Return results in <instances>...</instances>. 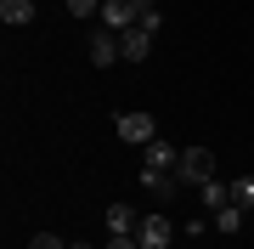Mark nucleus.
I'll list each match as a JSON object with an SVG mask.
<instances>
[{
    "label": "nucleus",
    "instance_id": "nucleus-1",
    "mask_svg": "<svg viewBox=\"0 0 254 249\" xmlns=\"http://www.w3.org/2000/svg\"><path fill=\"white\" fill-rule=\"evenodd\" d=\"M175 181H181V187H203V181H215V153H209V148H181Z\"/></svg>",
    "mask_w": 254,
    "mask_h": 249
},
{
    "label": "nucleus",
    "instance_id": "nucleus-2",
    "mask_svg": "<svg viewBox=\"0 0 254 249\" xmlns=\"http://www.w3.org/2000/svg\"><path fill=\"white\" fill-rule=\"evenodd\" d=\"M113 130H119V142H130V148H147V142L158 136V119H153V113H141V108H130V113H119V119H113Z\"/></svg>",
    "mask_w": 254,
    "mask_h": 249
},
{
    "label": "nucleus",
    "instance_id": "nucleus-3",
    "mask_svg": "<svg viewBox=\"0 0 254 249\" xmlns=\"http://www.w3.org/2000/svg\"><path fill=\"white\" fill-rule=\"evenodd\" d=\"M136 244H141V249H170V244H175V221H170V215H141Z\"/></svg>",
    "mask_w": 254,
    "mask_h": 249
},
{
    "label": "nucleus",
    "instance_id": "nucleus-4",
    "mask_svg": "<svg viewBox=\"0 0 254 249\" xmlns=\"http://www.w3.org/2000/svg\"><path fill=\"white\" fill-rule=\"evenodd\" d=\"M108 238H136V227H141V215L130 210V204H108Z\"/></svg>",
    "mask_w": 254,
    "mask_h": 249
},
{
    "label": "nucleus",
    "instance_id": "nucleus-5",
    "mask_svg": "<svg viewBox=\"0 0 254 249\" xmlns=\"http://www.w3.org/2000/svg\"><path fill=\"white\" fill-rule=\"evenodd\" d=\"M102 28H108V34L136 28V6H130V0H108V6H102Z\"/></svg>",
    "mask_w": 254,
    "mask_h": 249
},
{
    "label": "nucleus",
    "instance_id": "nucleus-6",
    "mask_svg": "<svg viewBox=\"0 0 254 249\" xmlns=\"http://www.w3.org/2000/svg\"><path fill=\"white\" fill-rule=\"evenodd\" d=\"M119 46H125V63H147V51H153V34L136 23V28H125V34H119Z\"/></svg>",
    "mask_w": 254,
    "mask_h": 249
},
{
    "label": "nucleus",
    "instance_id": "nucleus-7",
    "mask_svg": "<svg viewBox=\"0 0 254 249\" xmlns=\"http://www.w3.org/2000/svg\"><path fill=\"white\" fill-rule=\"evenodd\" d=\"M175 165H181V148L175 142H164V136L147 142V170H175Z\"/></svg>",
    "mask_w": 254,
    "mask_h": 249
},
{
    "label": "nucleus",
    "instance_id": "nucleus-8",
    "mask_svg": "<svg viewBox=\"0 0 254 249\" xmlns=\"http://www.w3.org/2000/svg\"><path fill=\"white\" fill-rule=\"evenodd\" d=\"M198 204H203L209 215L226 210V204H232V181H220V175H215V181H203V187H198Z\"/></svg>",
    "mask_w": 254,
    "mask_h": 249
},
{
    "label": "nucleus",
    "instance_id": "nucleus-9",
    "mask_svg": "<svg viewBox=\"0 0 254 249\" xmlns=\"http://www.w3.org/2000/svg\"><path fill=\"white\" fill-rule=\"evenodd\" d=\"M119 57H125V46H119V34H96V40H91V63H96V68H113Z\"/></svg>",
    "mask_w": 254,
    "mask_h": 249
},
{
    "label": "nucleus",
    "instance_id": "nucleus-10",
    "mask_svg": "<svg viewBox=\"0 0 254 249\" xmlns=\"http://www.w3.org/2000/svg\"><path fill=\"white\" fill-rule=\"evenodd\" d=\"M0 23L6 28H28L34 23V0H0Z\"/></svg>",
    "mask_w": 254,
    "mask_h": 249
},
{
    "label": "nucleus",
    "instance_id": "nucleus-11",
    "mask_svg": "<svg viewBox=\"0 0 254 249\" xmlns=\"http://www.w3.org/2000/svg\"><path fill=\"white\" fill-rule=\"evenodd\" d=\"M141 187H147L153 198H170L181 181H175V170H147V165H141Z\"/></svg>",
    "mask_w": 254,
    "mask_h": 249
},
{
    "label": "nucleus",
    "instance_id": "nucleus-12",
    "mask_svg": "<svg viewBox=\"0 0 254 249\" xmlns=\"http://www.w3.org/2000/svg\"><path fill=\"white\" fill-rule=\"evenodd\" d=\"M243 215H249V210H237V204H226V210H215L209 221H215V232H237V227H243Z\"/></svg>",
    "mask_w": 254,
    "mask_h": 249
},
{
    "label": "nucleus",
    "instance_id": "nucleus-13",
    "mask_svg": "<svg viewBox=\"0 0 254 249\" xmlns=\"http://www.w3.org/2000/svg\"><path fill=\"white\" fill-rule=\"evenodd\" d=\"M232 204L237 210H254V175H237L232 181Z\"/></svg>",
    "mask_w": 254,
    "mask_h": 249
},
{
    "label": "nucleus",
    "instance_id": "nucleus-14",
    "mask_svg": "<svg viewBox=\"0 0 254 249\" xmlns=\"http://www.w3.org/2000/svg\"><path fill=\"white\" fill-rule=\"evenodd\" d=\"M28 249H68V244L57 238V232H34V238H28Z\"/></svg>",
    "mask_w": 254,
    "mask_h": 249
},
{
    "label": "nucleus",
    "instance_id": "nucleus-15",
    "mask_svg": "<svg viewBox=\"0 0 254 249\" xmlns=\"http://www.w3.org/2000/svg\"><path fill=\"white\" fill-rule=\"evenodd\" d=\"M102 0H68V17H96Z\"/></svg>",
    "mask_w": 254,
    "mask_h": 249
},
{
    "label": "nucleus",
    "instance_id": "nucleus-16",
    "mask_svg": "<svg viewBox=\"0 0 254 249\" xmlns=\"http://www.w3.org/2000/svg\"><path fill=\"white\" fill-rule=\"evenodd\" d=\"M209 227H215V221H203V215H187V238H203Z\"/></svg>",
    "mask_w": 254,
    "mask_h": 249
},
{
    "label": "nucleus",
    "instance_id": "nucleus-17",
    "mask_svg": "<svg viewBox=\"0 0 254 249\" xmlns=\"http://www.w3.org/2000/svg\"><path fill=\"white\" fill-rule=\"evenodd\" d=\"M108 249H141L136 238H108Z\"/></svg>",
    "mask_w": 254,
    "mask_h": 249
},
{
    "label": "nucleus",
    "instance_id": "nucleus-18",
    "mask_svg": "<svg viewBox=\"0 0 254 249\" xmlns=\"http://www.w3.org/2000/svg\"><path fill=\"white\" fill-rule=\"evenodd\" d=\"M68 249H96V244H85V238H79V244H68Z\"/></svg>",
    "mask_w": 254,
    "mask_h": 249
}]
</instances>
